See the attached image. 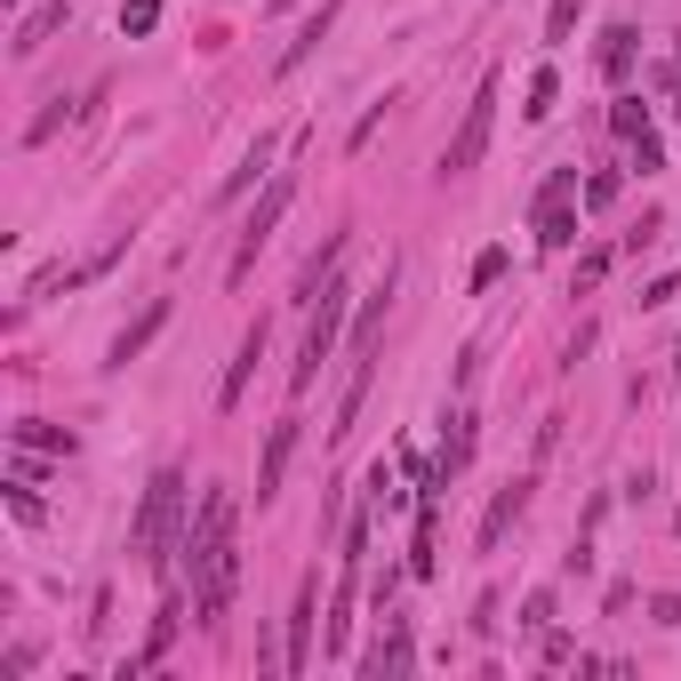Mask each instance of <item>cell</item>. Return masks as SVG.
Masks as SVG:
<instances>
[{
  "instance_id": "21",
  "label": "cell",
  "mask_w": 681,
  "mask_h": 681,
  "mask_svg": "<svg viewBox=\"0 0 681 681\" xmlns=\"http://www.w3.org/2000/svg\"><path fill=\"white\" fill-rule=\"evenodd\" d=\"M81 281H89V265H41V272L24 281V305H49L56 289H81Z\"/></svg>"
},
{
  "instance_id": "36",
  "label": "cell",
  "mask_w": 681,
  "mask_h": 681,
  "mask_svg": "<svg viewBox=\"0 0 681 681\" xmlns=\"http://www.w3.org/2000/svg\"><path fill=\"white\" fill-rule=\"evenodd\" d=\"M650 618L658 626H681V594H650Z\"/></svg>"
},
{
  "instance_id": "3",
  "label": "cell",
  "mask_w": 681,
  "mask_h": 681,
  "mask_svg": "<svg viewBox=\"0 0 681 681\" xmlns=\"http://www.w3.org/2000/svg\"><path fill=\"white\" fill-rule=\"evenodd\" d=\"M345 305H353V289L329 272V281H321V313L305 321V345H297V361H289V393H305V385L321 378V361L337 353V329H345Z\"/></svg>"
},
{
  "instance_id": "33",
  "label": "cell",
  "mask_w": 681,
  "mask_h": 681,
  "mask_svg": "<svg viewBox=\"0 0 681 681\" xmlns=\"http://www.w3.org/2000/svg\"><path fill=\"white\" fill-rule=\"evenodd\" d=\"M633 168H641V177H658V168H665V145H658V136H650V128H641V136H633Z\"/></svg>"
},
{
  "instance_id": "8",
  "label": "cell",
  "mask_w": 681,
  "mask_h": 681,
  "mask_svg": "<svg viewBox=\"0 0 681 681\" xmlns=\"http://www.w3.org/2000/svg\"><path fill=\"white\" fill-rule=\"evenodd\" d=\"M313 609H321V577H297V609H289V673L313 665Z\"/></svg>"
},
{
  "instance_id": "1",
  "label": "cell",
  "mask_w": 681,
  "mask_h": 681,
  "mask_svg": "<svg viewBox=\"0 0 681 681\" xmlns=\"http://www.w3.org/2000/svg\"><path fill=\"white\" fill-rule=\"evenodd\" d=\"M177 561H185V577H193V609H200V626H225L233 594H241V545H233V489H209V497H200V522H185Z\"/></svg>"
},
{
  "instance_id": "24",
  "label": "cell",
  "mask_w": 681,
  "mask_h": 681,
  "mask_svg": "<svg viewBox=\"0 0 681 681\" xmlns=\"http://www.w3.org/2000/svg\"><path fill=\"white\" fill-rule=\"evenodd\" d=\"M265 161H272V145H265V136H257V145H249V153H241V168H233V177H225V185H217V200H241V193H249V185H257V177H265Z\"/></svg>"
},
{
  "instance_id": "37",
  "label": "cell",
  "mask_w": 681,
  "mask_h": 681,
  "mask_svg": "<svg viewBox=\"0 0 681 681\" xmlns=\"http://www.w3.org/2000/svg\"><path fill=\"white\" fill-rule=\"evenodd\" d=\"M673 378H681V345H673Z\"/></svg>"
},
{
  "instance_id": "39",
  "label": "cell",
  "mask_w": 681,
  "mask_h": 681,
  "mask_svg": "<svg viewBox=\"0 0 681 681\" xmlns=\"http://www.w3.org/2000/svg\"><path fill=\"white\" fill-rule=\"evenodd\" d=\"M9 9H24V0H9Z\"/></svg>"
},
{
  "instance_id": "25",
  "label": "cell",
  "mask_w": 681,
  "mask_h": 681,
  "mask_svg": "<svg viewBox=\"0 0 681 681\" xmlns=\"http://www.w3.org/2000/svg\"><path fill=\"white\" fill-rule=\"evenodd\" d=\"M609 128H618V136H626V145H633V136H641V128H650V105H641V96H633V89H618V105H609Z\"/></svg>"
},
{
  "instance_id": "2",
  "label": "cell",
  "mask_w": 681,
  "mask_h": 681,
  "mask_svg": "<svg viewBox=\"0 0 681 681\" xmlns=\"http://www.w3.org/2000/svg\"><path fill=\"white\" fill-rule=\"evenodd\" d=\"M177 537H185V473H177V465H161L153 482H145V505H136L128 545L145 554V569L168 577V554H177Z\"/></svg>"
},
{
  "instance_id": "13",
  "label": "cell",
  "mask_w": 681,
  "mask_h": 681,
  "mask_svg": "<svg viewBox=\"0 0 681 681\" xmlns=\"http://www.w3.org/2000/svg\"><path fill=\"white\" fill-rule=\"evenodd\" d=\"M569 241H577V200L537 193V249H545V257H561Z\"/></svg>"
},
{
  "instance_id": "12",
  "label": "cell",
  "mask_w": 681,
  "mask_h": 681,
  "mask_svg": "<svg viewBox=\"0 0 681 681\" xmlns=\"http://www.w3.org/2000/svg\"><path fill=\"white\" fill-rule=\"evenodd\" d=\"M161 329H168V297H153L145 313H136V321H128V329L113 337V353H105V369H128V361H136V353H145L153 337H161Z\"/></svg>"
},
{
  "instance_id": "9",
  "label": "cell",
  "mask_w": 681,
  "mask_h": 681,
  "mask_svg": "<svg viewBox=\"0 0 681 681\" xmlns=\"http://www.w3.org/2000/svg\"><path fill=\"white\" fill-rule=\"evenodd\" d=\"M385 313H393V265H385V281L361 297V313H353V361L378 353V337H385Z\"/></svg>"
},
{
  "instance_id": "28",
  "label": "cell",
  "mask_w": 681,
  "mask_h": 681,
  "mask_svg": "<svg viewBox=\"0 0 681 681\" xmlns=\"http://www.w3.org/2000/svg\"><path fill=\"white\" fill-rule=\"evenodd\" d=\"M9 514H17L24 529H41V522H49V505L32 497V482H24V473H17V489H9Z\"/></svg>"
},
{
  "instance_id": "34",
  "label": "cell",
  "mask_w": 681,
  "mask_h": 681,
  "mask_svg": "<svg viewBox=\"0 0 681 681\" xmlns=\"http://www.w3.org/2000/svg\"><path fill=\"white\" fill-rule=\"evenodd\" d=\"M609 200H618V177H609V168H601V177L586 185V209H609Z\"/></svg>"
},
{
  "instance_id": "19",
  "label": "cell",
  "mask_w": 681,
  "mask_h": 681,
  "mask_svg": "<svg viewBox=\"0 0 681 681\" xmlns=\"http://www.w3.org/2000/svg\"><path fill=\"white\" fill-rule=\"evenodd\" d=\"M441 425H450V433H441V473H465L473 465V409H450V417H441Z\"/></svg>"
},
{
  "instance_id": "17",
  "label": "cell",
  "mask_w": 681,
  "mask_h": 681,
  "mask_svg": "<svg viewBox=\"0 0 681 681\" xmlns=\"http://www.w3.org/2000/svg\"><path fill=\"white\" fill-rule=\"evenodd\" d=\"M633 56H641V32H633V24H609V32H601V81L626 89V81H633Z\"/></svg>"
},
{
  "instance_id": "32",
  "label": "cell",
  "mask_w": 681,
  "mask_h": 681,
  "mask_svg": "<svg viewBox=\"0 0 681 681\" xmlns=\"http://www.w3.org/2000/svg\"><path fill=\"white\" fill-rule=\"evenodd\" d=\"M545 626H554V594H545V586H537V594L522 601V633H545Z\"/></svg>"
},
{
  "instance_id": "40",
  "label": "cell",
  "mask_w": 681,
  "mask_h": 681,
  "mask_svg": "<svg viewBox=\"0 0 681 681\" xmlns=\"http://www.w3.org/2000/svg\"><path fill=\"white\" fill-rule=\"evenodd\" d=\"M673 529H681V514H673Z\"/></svg>"
},
{
  "instance_id": "30",
  "label": "cell",
  "mask_w": 681,
  "mask_h": 681,
  "mask_svg": "<svg viewBox=\"0 0 681 681\" xmlns=\"http://www.w3.org/2000/svg\"><path fill=\"white\" fill-rule=\"evenodd\" d=\"M601 272H609V249H586V257H577V281H569V297L601 289Z\"/></svg>"
},
{
  "instance_id": "29",
  "label": "cell",
  "mask_w": 681,
  "mask_h": 681,
  "mask_svg": "<svg viewBox=\"0 0 681 681\" xmlns=\"http://www.w3.org/2000/svg\"><path fill=\"white\" fill-rule=\"evenodd\" d=\"M153 24H161V0H128V9H121V32H128V41H145Z\"/></svg>"
},
{
  "instance_id": "15",
  "label": "cell",
  "mask_w": 681,
  "mask_h": 681,
  "mask_svg": "<svg viewBox=\"0 0 681 681\" xmlns=\"http://www.w3.org/2000/svg\"><path fill=\"white\" fill-rule=\"evenodd\" d=\"M177 618H185V601L168 594V601H161V618H153V633H145V650H136V658L121 665V681H136V673H153V665L168 658V641H177Z\"/></svg>"
},
{
  "instance_id": "23",
  "label": "cell",
  "mask_w": 681,
  "mask_h": 681,
  "mask_svg": "<svg viewBox=\"0 0 681 681\" xmlns=\"http://www.w3.org/2000/svg\"><path fill=\"white\" fill-rule=\"evenodd\" d=\"M17 450H56V457H73L81 441L64 433V425H49V417H24V425H17Z\"/></svg>"
},
{
  "instance_id": "14",
  "label": "cell",
  "mask_w": 681,
  "mask_h": 681,
  "mask_svg": "<svg viewBox=\"0 0 681 681\" xmlns=\"http://www.w3.org/2000/svg\"><path fill=\"white\" fill-rule=\"evenodd\" d=\"M64 17H73V0H41V9H24V17H17L9 56H41V49H49V32H56Z\"/></svg>"
},
{
  "instance_id": "26",
  "label": "cell",
  "mask_w": 681,
  "mask_h": 681,
  "mask_svg": "<svg viewBox=\"0 0 681 681\" xmlns=\"http://www.w3.org/2000/svg\"><path fill=\"white\" fill-rule=\"evenodd\" d=\"M577 9H586V0H554V9H545V49H561L577 32Z\"/></svg>"
},
{
  "instance_id": "31",
  "label": "cell",
  "mask_w": 681,
  "mask_h": 681,
  "mask_svg": "<svg viewBox=\"0 0 681 681\" xmlns=\"http://www.w3.org/2000/svg\"><path fill=\"white\" fill-rule=\"evenodd\" d=\"M56 128H64V96H49V113H32V128H24V145H49Z\"/></svg>"
},
{
  "instance_id": "20",
  "label": "cell",
  "mask_w": 681,
  "mask_h": 681,
  "mask_svg": "<svg viewBox=\"0 0 681 681\" xmlns=\"http://www.w3.org/2000/svg\"><path fill=\"white\" fill-rule=\"evenodd\" d=\"M337 257H345V233H329V241L305 257V272H297V305H313V297H321V281L337 272Z\"/></svg>"
},
{
  "instance_id": "22",
  "label": "cell",
  "mask_w": 681,
  "mask_h": 681,
  "mask_svg": "<svg viewBox=\"0 0 681 681\" xmlns=\"http://www.w3.org/2000/svg\"><path fill=\"white\" fill-rule=\"evenodd\" d=\"M561 113V73H554V64H537V73H529V105H522V121H554Z\"/></svg>"
},
{
  "instance_id": "41",
  "label": "cell",
  "mask_w": 681,
  "mask_h": 681,
  "mask_svg": "<svg viewBox=\"0 0 681 681\" xmlns=\"http://www.w3.org/2000/svg\"><path fill=\"white\" fill-rule=\"evenodd\" d=\"M673 121H681V105H673Z\"/></svg>"
},
{
  "instance_id": "11",
  "label": "cell",
  "mask_w": 681,
  "mask_h": 681,
  "mask_svg": "<svg viewBox=\"0 0 681 681\" xmlns=\"http://www.w3.org/2000/svg\"><path fill=\"white\" fill-rule=\"evenodd\" d=\"M257 361H265V321H249V337H241V353L225 361V385H217V409H241V393H249V378H257Z\"/></svg>"
},
{
  "instance_id": "10",
  "label": "cell",
  "mask_w": 681,
  "mask_h": 681,
  "mask_svg": "<svg viewBox=\"0 0 681 681\" xmlns=\"http://www.w3.org/2000/svg\"><path fill=\"white\" fill-rule=\"evenodd\" d=\"M297 425H305V417H281V425H272L265 465H257V505H272V497H281V473H289V457H297Z\"/></svg>"
},
{
  "instance_id": "4",
  "label": "cell",
  "mask_w": 681,
  "mask_h": 681,
  "mask_svg": "<svg viewBox=\"0 0 681 681\" xmlns=\"http://www.w3.org/2000/svg\"><path fill=\"white\" fill-rule=\"evenodd\" d=\"M289 200H297V177L281 168V177L265 185V200L249 209V225H241V241H233V265H225V289H249V272H257V257H265V241H272V225L289 217Z\"/></svg>"
},
{
  "instance_id": "7",
  "label": "cell",
  "mask_w": 681,
  "mask_h": 681,
  "mask_svg": "<svg viewBox=\"0 0 681 681\" xmlns=\"http://www.w3.org/2000/svg\"><path fill=\"white\" fill-rule=\"evenodd\" d=\"M409 665H417V641H409V618H393V609H385V633L369 641L361 673H369V681H385V673H409Z\"/></svg>"
},
{
  "instance_id": "18",
  "label": "cell",
  "mask_w": 681,
  "mask_h": 681,
  "mask_svg": "<svg viewBox=\"0 0 681 681\" xmlns=\"http://www.w3.org/2000/svg\"><path fill=\"white\" fill-rule=\"evenodd\" d=\"M329 24H337V0H321V9L305 17V24H297V41L281 49V64H272V73H297V64H305V56H313V49L329 41Z\"/></svg>"
},
{
  "instance_id": "5",
  "label": "cell",
  "mask_w": 681,
  "mask_h": 681,
  "mask_svg": "<svg viewBox=\"0 0 681 681\" xmlns=\"http://www.w3.org/2000/svg\"><path fill=\"white\" fill-rule=\"evenodd\" d=\"M489 128H497V73H482V89H473V105H465V121L450 136V153H441V177H473L482 153H489Z\"/></svg>"
},
{
  "instance_id": "27",
  "label": "cell",
  "mask_w": 681,
  "mask_h": 681,
  "mask_svg": "<svg viewBox=\"0 0 681 681\" xmlns=\"http://www.w3.org/2000/svg\"><path fill=\"white\" fill-rule=\"evenodd\" d=\"M505 265H514V249H482V257H473V297L497 289V281H505Z\"/></svg>"
},
{
  "instance_id": "6",
  "label": "cell",
  "mask_w": 681,
  "mask_h": 681,
  "mask_svg": "<svg viewBox=\"0 0 681 681\" xmlns=\"http://www.w3.org/2000/svg\"><path fill=\"white\" fill-rule=\"evenodd\" d=\"M529 497H537V482H529V473H514V482H505V489L489 497V514H482V537H473V545H482V554H497V545H505V529H514V522L529 514Z\"/></svg>"
},
{
  "instance_id": "38",
  "label": "cell",
  "mask_w": 681,
  "mask_h": 681,
  "mask_svg": "<svg viewBox=\"0 0 681 681\" xmlns=\"http://www.w3.org/2000/svg\"><path fill=\"white\" fill-rule=\"evenodd\" d=\"M265 9H289V0H265Z\"/></svg>"
},
{
  "instance_id": "16",
  "label": "cell",
  "mask_w": 681,
  "mask_h": 681,
  "mask_svg": "<svg viewBox=\"0 0 681 681\" xmlns=\"http://www.w3.org/2000/svg\"><path fill=\"white\" fill-rule=\"evenodd\" d=\"M441 569V497H417V545H409V577Z\"/></svg>"
},
{
  "instance_id": "35",
  "label": "cell",
  "mask_w": 681,
  "mask_h": 681,
  "mask_svg": "<svg viewBox=\"0 0 681 681\" xmlns=\"http://www.w3.org/2000/svg\"><path fill=\"white\" fill-rule=\"evenodd\" d=\"M378 128H385V105H369V113L353 121V153H361V145H369V136H378Z\"/></svg>"
}]
</instances>
